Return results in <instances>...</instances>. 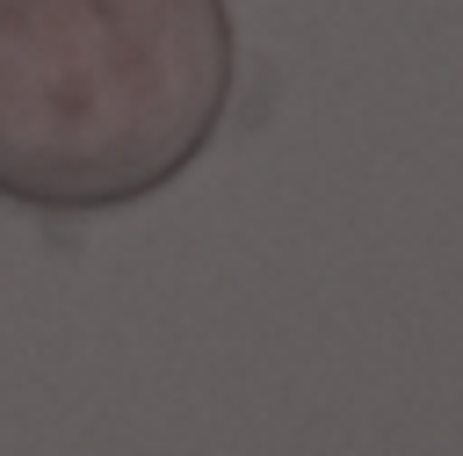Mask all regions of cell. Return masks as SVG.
<instances>
[{"label": "cell", "instance_id": "obj_1", "mask_svg": "<svg viewBox=\"0 0 463 456\" xmlns=\"http://www.w3.org/2000/svg\"><path fill=\"white\" fill-rule=\"evenodd\" d=\"M239 72L224 0H0V203L101 217L181 181Z\"/></svg>", "mask_w": 463, "mask_h": 456}]
</instances>
